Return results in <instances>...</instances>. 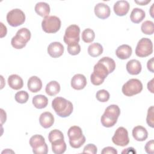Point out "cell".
Listing matches in <instances>:
<instances>
[{
  "instance_id": "obj_1",
  "label": "cell",
  "mask_w": 154,
  "mask_h": 154,
  "mask_svg": "<svg viewBox=\"0 0 154 154\" xmlns=\"http://www.w3.org/2000/svg\"><path fill=\"white\" fill-rule=\"evenodd\" d=\"M52 107L56 114L61 117H67L73 112L72 103L62 97H57L52 102Z\"/></svg>"
},
{
  "instance_id": "obj_2",
  "label": "cell",
  "mask_w": 154,
  "mask_h": 154,
  "mask_svg": "<svg viewBox=\"0 0 154 154\" xmlns=\"http://www.w3.org/2000/svg\"><path fill=\"white\" fill-rule=\"evenodd\" d=\"M120 114V109L117 105H110L105 110L100 118L102 125L106 128H111L116 125Z\"/></svg>"
},
{
  "instance_id": "obj_3",
  "label": "cell",
  "mask_w": 154,
  "mask_h": 154,
  "mask_svg": "<svg viewBox=\"0 0 154 154\" xmlns=\"http://www.w3.org/2000/svg\"><path fill=\"white\" fill-rule=\"evenodd\" d=\"M70 146L74 149L81 147L85 142V137L81 128L78 126H71L67 131Z\"/></svg>"
},
{
  "instance_id": "obj_4",
  "label": "cell",
  "mask_w": 154,
  "mask_h": 154,
  "mask_svg": "<svg viewBox=\"0 0 154 154\" xmlns=\"http://www.w3.org/2000/svg\"><path fill=\"white\" fill-rule=\"evenodd\" d=\"M31 36V34L28 29L26 28H22L19 29L17 31L16 35L12 37L11 44L15 49H22L30 40Z\"/></svg>"
},
{
  "instance_id": "obj_5",
  "label": "cell",
  "mask_w": 154,
  "mask_h": 154,
  "mask_svg": "<svg viewBox=\"0 0 154 154\" xmlns=\"http://www.w3.org/2000/svg\"><path fill=\"white\" fill-rule=\"evenodd\" d=\"M108 74H109V71L105 66L98 61L94 65L93 72L90 76L91 82L94 85H99L104 82Z\"/></svg>"
},
{
  "instance_id": "obj_6",
  "label": "cell",
  "mask_w": 154,
  "mask_h": 154,
  "mask_svg": "<svg viewBox=\"0 0 154 154\" xmlns=\"http://www.w3.org/2000/svg\"><path fill=\"white\" fill-rule=\"evenodd\" d=\"M61 20L56 16H48L43 19L42 27L46 33H55L61 28Z\"/></svg>"
},
{
  "instance_id": "obj_7",
  "label": "cell",
  "mask_w": 154,
  "mask_h": 154,
  "mask_svg": "<svg viewBox=\"0 0 154 154\" xmlns=\"http://www.w3.org/2000/svg\"><path fill=\"white\" fill-rule=\"evenodd\" d=\"M143 90V84L138 79H130L122 87V91L126 96H132L137 94Z\"/></svg>"
},
{
  "instance_id": "obj_8",
  "label": "cell",
  "mask_w": 154,
  "mask_h": 154,
  "mask_svg": "<svg viewBox=\"0 0 154 154\" xmlns=\"http://www.w3.org/2000/svg\"><path fill=\"white\" fill-rule=\"evenodd\" d=\"M79 34V27L76 25H71L66 28L63 37V40L67 45L78 44L80 39Z\"/></svg>"
},
{
  "instance_id": "obj_9",
  "label": "cell",
  "mask_w": 154,
  "mask_h": 154,
  "mask_svg": "<svg viewBox=\"0 0 154 154\" xmlns=\"http://www.w3.org/2000/svg\"><path fill=\"white\" fill-rule=\"evenodd\" d=\"M153 52V43L148 38H141L136 46L135 54L139 57H146Z\"/></svg>"
},
{
  "instance_id": "obj_10",
  "label": "cell",
  "mask_w": 154,
  "mask_h": 154,
  "mask_svg": "<svg viewBox=\"0 0 154 154\" xmlns=\"http://www.w3.org/2000/svg\"><path fill=\"white\" fill-rule=\"evenodd\" d=\"M6 17L8 23L13 27H16L22 25L25 20L24 12L19 8L10 10L7 13Z\"/></svg>"
},
{
  "instance_id": "obj_11",
  "label": "cell",
  "mask_w": 154,
  "mask_h": 154,
  "mask_svg": "<svg viewBox=\"0 0 154 154\" xmlns=\"http://www.w3.org/2000/svg\"><path fill=\"white\" fill-rule=\"evenodd\" d=\"M112 141L114 144L119 146L123 147L127 146L129 143L127 129L124 127L118 128L112 137Z\"/></svg>"
},
{
  "instance_id": "obj_12",
  "label": "cell",
  "mask_w": 154,
  "mask_h": 154,
  "mask_svg": "<svg viewBox=\"0 0 154 154\" xmlns=\"http://www.w3.org/2000/svg\"><path fill=\"white\" fill-rule=\"evenodd\" d=\"M64 48L63 45L58 42H54L50 43L48 47L47 51L48 54L52 58H58L64 53Z\"/></svg>"
},
{
  "instance_id": "obj_13",
  "label": "cell",
  "mask_w": 154,
  "mask_h": 154,
  "mask_svg": "<svg viewBox=\"0 0 154 154\" xmlns=\"http://www.w3.org/2000/svg\"><path fill=\"white\" fill-rule=\"evenodd\" d=\"M94 11L95 15L101 19H105L108 18L111 14L109 7L102 2L98 3L94 6Z\"/></svg>"
},
{
  "instance_id": "obj_14",
  "label": "cell",
  "mask_w": 154,
  "mask_h": 154,
  "mask_svg": "<svg viewBox=\"0 0 154 154\" xmlns=\"http://www.w3.org/2000/svg\"><path fill=\"white\" fill-rule=\"evenodd\" d=\"M130 5L127 1H118L113 7V10L116 15L119 16H123L126 15L129 10Z\"/></svg>"
},
{
  "instance_id": "obj_15",
  "label": "cell",
  "mask_w": 154,
  "mask_h": 154,
  "mask_svg": "<svg viewBox=\"0 0 154 154\" xmlns=\"http://www.w3.org/2000/svg\"><path fill=\"white\" fill-rule=\"evenodd\" d=\"M87 85V79L82 74H76L71 79V87L77 90L83 89Z\"/></svg>"
},
{
  "instance_id": "obj_16",
  "label": "cell",
  "mask_w": 154,
  "mask_h": 154,
  "mask_svg": "<svg viewBox=\"0 0 154 154\" xmlns=\"http://www.w3.org/2000/svg\"><path fill=\"white\" fill-rule=\"evenodd\" d=\"M39 123L43 128L45 129L49 128L51 127L54 123V117L50 112H44L40 116Z\"/></svg>"
},
{
  "instance_id": "obj_17",
  "label": "cell",
  "mask_w": 154,
  "mask_h": 154,
  "mask_svg": "<svg viewBox=\"0 0 154 154\" xmlns=\"http://www.w3.org/2000/svg\"><path fill=\"white\" fill-rule=\"evenodd\" d=\"M132 52V48L128 45L124 44L119 46L117 48L116 51V55L121 60H126L131 56Z\"/></svg>"
},
{
  "instance_id": "obj_18",
  "label": "cell",
  "mask_w": 154,
  "mask_h": 154,
  "mask_svg": "<svg viewBox=\"0 0 154 154\" xmlns=\"http://www.w3.org/2000/svg\"><path fill=\"white\" fill-rule=\"evenodd\" d=\"M127 72L132 75H138L142 69L141 63L137 60H129L126 66Z\"/></svg>"
},
{
  "instance_id": "obj_19",
  "label": "cell",
  "mask_w": 154,
  "mask_h": 154,
  "mask_svg": "<svg viewBox=\"0 0 154 154\" xmlns=\"http://www.w3.org/2000/svg\"><path fill=\"white\" fill-rule=\"evenodd\" d=\"M132 136L138 141H145L148 137V132L146 129L142 126H137L132 129Z\"/></svg>"
},
{
  "instance_id": "obj_20",
  "label": "cell",
  "mask_w": 154,
  "mask_h": 154,
  "mask_svg": "<svg viewBox=\"0 0 154 154\" xmlns=\"http://www.w3.org/2000/svg\"><path fill=\"white\" fill-rule=\"evenodd\" d=\"M27 86L28 90L30 91L32 93H37L42 89V82L38 77L36 76H32L29 78Z\"/></svg>"
},
{
  "instance_id": "obj_21",
  "label": "cell",
  "mask_w": 154,
  "mask_h": 154,
  "mask_svg": "<svg viewBox=\"0 0 154 154\" xmlns=\"http://www.w3.org/2000/svg\"><path fill=\"white\" fill-rule=\"evenodd\" d=\"M7 82L10 87L15 90H19L23 86V79L20 76L16 74L10 75L8 78Z\"/></svg>"
},
{
  "instance_id": "obj_22",
  "label": "cell",
  "mask_w": 154,
  "mask_h": 154,
  "mask_svg": "<svg viewBox=\"0 0 154 154\" xmlns=\"http://www.w3.org/2000/svg\"><path fill=\"white\" fill-rule=\"evenodd\" d=\"M34 10L38 15L44 17L48 16L51 11L49 5L45 2H37L35 5Z\"/></svg>"
},
{
  "instance_id": "obj_23",
  "label": "cell",
  "mask_w": 154,
  "mask_h": 154,
  "mask_svg": "<svg viewBox=\"0 0 154 154\" xmlns=\"http://www.w3.org/2000/svg\"><path fill=\"white\" fill-rule=\"evenodd\" d=\"M146 13L145 11L139 8H134L130 14L131 20L135 23H139L141 22L145 17Z\"/></svg>"
},
{
  "instance_id": "obj_24",
  "label": "cell",
  "mask_w": 154,
  "mask_h": 154,
  "mask_svg": "<svg viewBox=\"0 0 154 154\" xmlns=\"http://www.w3.org/2000/svg\"><path fill=\"white\" fill-rule=\"evenodd\" d=\"M32 102L33 105L37 109H43L48 104V99L46 96L42 94L35 95L33 97Z\"/></svg>"
},
{
  "instance_id": "obj_25",
  "label": "cell",
  "mask_w": 154,
  "mask_h": 154,
  "mask_svg": "<svg viewBox=\"0 0 154 154\" xmlns=\"http://www.w3.org/2000/svg\"><path fill=\"white\" fill-rule=\"evenodd\" d=\"M60 91V85L56 81H51L47 84L45 91L47 94L51 96H54L58 94Z\"/></svg>"
},
{
  "instance_id": "obj_26",
  "label": "cell",
  "mask_w": 154,
  "mask_h": 154,
  "mask_svg": "<svg viewBox=\"0 0 154 154\" xmlns=\"http://www.w3.org/2000/svg\"><path fill=\"white\" fill-rule=\"evenodd\" d=\"M52 150L55 154L63 153L67 148L66 144L64 139H60L51 143Z\"/></svg>"
},
{
  "instance_id": "obj_27",
  "label": "cell",
  "mask_w": 154,
  "mask_h": 154,
  "mask_svg": "<svg viewBox=\"0 0 154 154\" xmlns=\"http://www.w3.org/2000/svg\"><path fill=\"white\" fill-rule=\"evenodd\" d=\"M102 46L99 43H91L88 48V53L92 57H97L103 52Z\"/></svg>"
},
{
  "instance_id": "obj_28",
  "label": "cell",
  "mask_w": 154,
  "mask_h": 154,
  "mask_svg": "<svg viewBox=\"0 0 154 154\" xmlns=\"http://www.w3.org/2000/svg\"><path fill=\"white\" fill-rule=\"evenodd\" d=\"M45 143H46L45 138L41 135H34L32 136L29 139V144L32 149L38 148V147L43 146Z\"/></svg>"
},
{
  "instance_id": "obj_29",
  "label": "cell",
  "mask_w": 154,
  "mask_h": 154,
  "mask_svg": "<svg viewBox=\"0 0 154 154\" xmlns=\"http://www.w3.org/2000/svg\"><path fill=\"white\" fill-rule=\"evenodd\" d=\"M98 61L105 66V67L108 69L109 73L113 72V71L116 69V63L114 60L110 57H102Z\"/></svg>"
},
{
  "instance_id": "obj_30",
  "label": "cell",
  "mask_w": 154,
  "mask_h": 154,
  "mask_svg": "<svg viewBox=\"0 0 154 154\" xmlns=\"http://www.w3.org/2000/svg\"><path fill=\"white\" fill-rule=\"evenodd\" d=\"M82 39L87 43H91L95 38V34L93 29L90 28L85 29L82 32Z\"/></svg>"
},
{
  "instance_id": "obj_31",
  "label": "cell",
  "mask_w": 154,
  "mask_h": 154,
  "mask_svg": "<svg viewBox=\"0 0 154 154\" xmlns=\"http://www.w3.org/2000/svg\"><path fill=\"white\" fill-rule=\"evenodd\" d=\"M141 31L147 35H152L154 32V24L151 20L144 21L141 26Z\"/></svg>"
},
{
  "instance_id": "obj_32",
  "label": "cell",
  "mask_w": 154,
  "mask_h": 154,
  "mask_svg": "<svg viewBox=\"0 0 154 154\" xmlns=\"http://www.w3.org/2000/svg\"><path fill=\"white\" fill-rule=\"evenodd\" d=\"M60 139H64V135L60 130L54 129L49 133L48 140L51 143Z\"/></svg>"
},
{
  "instance_id": "obj_33",
  "label": "cell",
  "mask_w": 154,
  "mask_h": 154,
  "mask_svg": "<svg viewBox=\"0 0 154 154\" xmlns=\"http://www.w3.org/2000/svg\"><path fill=\"white\" fill-rule=\"evenodd\" d=\"M14 99L15 100L19 103H25L29 99V94L25 91H19L15 94Z\"/></svg>"
},
{
  "instance_id": "obj_34",
  "label": "cell",
  "mask_w": 154,
  "mask_h": 154,
  "mask_svg": "<svg viewBox=\"0 0 154 154\" xmlns=\"http://www.w3.org/2000/svg\"><path fill=\"white\" fill-rule=\"evenodd\" d=\"M109 92L104 89L98 90L96 94V97L97 100L101 102H107L109 99Z\"/></svg>"
},
{
  "instance_id": "obj_35",
  "label": "cell",
  "mask_w": 154,
  "mask_h": 154,
  "mask_svg": "<svg viewBox=\"0 0 154 154\" xmlns=\"http://www.w3.org/2000/svg\"><path fill=\"white\" fill-rule=\"evenodd\" d=\"M154 107L153 106H151L149 108L147 114V117H146V122L147 125L150 126L151 128L154 127Z\"/></svg>"
},
{
  "instance_id": "obj_36",
  "label": "cell",
  "mask_w": 154,
  "mask_h": 154,
  "mask_svg": "<svg viewBox=\"0 0 154 154\" xmlns=\"http://www.w3.org/2000/svg\"><path fill=\"white\" fill-rule=\"evenodd\" d=\"M67 49L68 53L72 55H78L81 51V46L78 43L73 45H68Z\"/></svg>"
},
{
  "instance_id": "obj_37",
  "label": "cell",
  "mask_w": 154,
  "mask_h": 154,
  "mask_svg": "<svg viewBox=\"0 0 154 154\" xmlns=\"http://www.w3.org/2000/svg\"><path fill=\"white\" fill-rule=\"evenodd\" d=\"M97 147L93 144H88L86 145L83 150L82 153H91L96 154L97 153Z\"/></svg>"
},
{
  "instance_id": "obj_38",
  "label": "cell",
  "mask_w": 154,
  "mask_h": 154,
  "mask_svg": "<svg viewBox=\"0 0 154 154\" xmlns=\"http://www.w3.org/2000/svg\"><path fill=\"white\" fill-rule=\"evenodd\" d=\"M32 152L35 154H46L48 152V147L46 143L35 149H32Z\"/></svg>"
},
{
  "instance_id": "obj_39",
  "label": "cell",
  "mask_w": 154,
  "mask_h": 154,
  "mask_svg": "<svg viewBox=\"0 0 154 154\" xmlns=\"http://www.w3.org/2000/svg\"><path fill=\"white\" fill-rule=\"evenodd\" d=\"M145 151L149 154H153L154 150V141L153 140H151L148 141L144 147Z\"/></svg>"
},
{
  "instance_id": "obj_40",
  "label": "cell",
  "mask_w": 154,
  "mask_h": 154,
  "mask_svg": "<svg viewBox=\"0 0 154 154\" xmlns=\"http://www.w3.org/2000/svg\"><path fill=\"white\" fill-rule=\"evenodd\" d=\"M102 154H117V151L112 147H104L102 152Z\"/></svg>"
},
{
  "instance_id": "obj_41",
  "label": "cell",
  "mask_w": 154,
  "mask_h": 154,
  "mask_svg": "<svg viewBox=\"0 0 154 154\" xmlns=\"http://www.w3.org/2000/svg\"><path fill=\"white\" fill-rule=\"evenodd\" d=\"M153 60H154V58H153V57H152L149 60H148V61L147 63V69L150 72H151L152 73L154 72V70H153Z\"/></svg>"
},
{
  "instance_id": "obj_42",
  "label": "cell",
  "mask_w": 154,
  "mask_h": 154,
  "mask_svg": "<svg viewBox=\"0 0 154 154\" xmlns=\"http://www.w3.org/2000/svg\"><path fill=\"white\" fill-rule=\"evenodd\" d=\"M0 24H1V37L2 38V37H4V36L6 35L7 30L6 26H5L2 22H1Z\"/></svg>"
},
{
  "instance_id": "obj_43",
  "label": "cell",
  "mask_w": 154,
  "mask_h": 154,
  "mask_svg": "<svg viewBox=\"0 0 154 154\" xmlns=\"http://www.w3.org/2000/svg\"><path fill=\"white\" fill-rule=\"evenodd\" d=\"M153 81H154V79L153 78L147 83V88L152 93H154V91H153Z\"/></svg>"
},
{
  "instance_id": "obj_44",
  "label": "cell",
  "mask_w": 154,
  "mask_h": 154,
  "mask_svg": "<svg viewBox=\"0 0 154 154\" xmlns=\"http://www.w3.org/2000/svg\"><path fill=\"white\" fill-rule=\"evenodd\" d=\"M122 153H136V151L133 147H128L122 152Z\"/></svg>"
},
{
  "instance_id": "obj_45",
  "label": "cell",
  "mask_w": 154,
  "mask_h": 154,
  "mask_svg": "<svg viewBox=\"0 0 154 154\" xmlns=\"http://www.w3.org/2000/svg\"><path fill=\"white\" fill-rule=\"evenodd\" d=\"M150 2V0H143V1H135V2L138 5H147L148 3H149Z\"/></svg>"
},
{
  "instance_id": "obj_46",
  "label": "cell",
  "mask_w": 154,
  "mask_h": 154,
  "mask_svg": "<svg viewBox=\"0 0 154 154\" xmlns=\"http://www.w3.org/2000/svg\"><path fill=\"white\" fill-rule=\"evenodd\" d=\"M153 5H154V4H152V7H150V15H151V16H152V17H153Z\"/></svg>"
}]
</instances>
